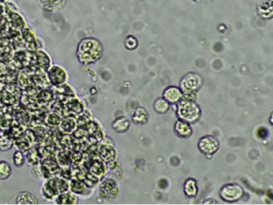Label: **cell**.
<instances>
[{
	"label": "cell",
	"instance_id": "cell-1",
	"mask_svg": "<svg viewBox=\"0 0 273 205\" xmlns=\"http://www.w3.org/2000/svg\"><path fill=\"white\" fill-rule=\"evenodd\" d=\"M103 45L96 37L83 38L78 44L76 56L79 63L83 65L96 64L103 56Z\"/></svg>",
	"mask_w": 273,
	"mask_h": 205
},
{
	"label": "cell",
	"instance_id": "cell-2",
	"mask_svg": "<svg viewBox=\"0 0 273 205\" xmlns=\"http://www.w3.org/2000/svg\"><path fill=\"white\" fill-rule=\"evenodd\" d=\"M69 190V182L63 176H54L43 180L40 194L45 202H54L60 193Z\"/></svg>",
	"mask_w": 273,
	"mask_h": 205
},
{
	"label": "cell",
	"instance_id": "cell-3",
	"mask_svg": "<svg viewBox=\"0 0 273 205\" xmlns=\"http://www.w3.org/2000/svg\"><path fill=\"white\" fill-rule=\"evenodd\" d=\"M176 104L178 119L190 124L196 123L200 120L202 110L200 106L197 104V102L182 98L181 101Z\"/></svg>",
	"mask_w": 273,
	"mask_h": 205
},
{
	"label": "cell",
	"instance_id": "cell-4",
	"mask_svg": "<svg viewBox=\"0 0 273 205\" xmlns=\"http://www.w3.org/2000/svg\"><path fill=\"white\" fill-rule=\"evenodd\" d=\"M203 85V78L200 75L190 72L185 75L180 82V88L183 93V98L196 101L198 89Z\"/></svg>",
	"mask_w": 273,
	"mask_h": 205
},
{
	"label": "cell",
	"instance_id": "cell-5",
	"mask_svg": "<svg viewBox=\"0 0 273 205\" xmlns=\"http://www.w3.org/2000/svg\"><path fill=\"white\" fill-rule=\"evenodd\" d=\"M119 182L115 180L104 177L98 187V194L102 199L107 202H112L118 199L120 194Z\"/></svg>",
	"mask_w": 273,
	"mask_h": 205
},
{
	"label": "cell",
	"instance_id": "cell-6",
	"mask_svg": "<svg viewBox=\"0 0 273 205\" xmlns=\"http://www.w3.org/2000/svg\"><path fill=\"white\" fill-rule=\"evenodd\" d=\"M97 154L100 159L105 164L118 159V150L116 149L114 141L109 137H104L100 142L97 149Z\"/></svg>",
	"mask_w": 273,
	"mask_h": 205
},
{
	"label": "cell",
	"instance_id": "cell-7",
	"mask_svg": "<svg viewBox=\"0 0 273 205\" xmlns=\"http://www.w3.org/2000/svg\"><path fill=\"white\" fill-rule=\"evenodd\" d=\"M219 194L224 202L236 203L244 198V190L237 183H227L221 186Z\"/></svg>",
	"mask_w": 273,
	"mask_h": 205
},
{
	"label": "cell",
	"instance_id": "cell-8",
	"mask_svg": "<svg viewBox=\"0 0 273 205\" xmlns=\"http://www.w3.org/2000/svg\"><path fill=\"white\" fill-rule=\"evenodd\" d=\"M198 150L206 156H212L220 149V141L213 135H205L198 140Z\"/></svg>",
	"mask_w": 273,
	"mask_h": 205
},
{
	"label": "cell",
	"instance_id": "cell-9",
	"mask_svg": "<svg viewBox=\"0 0 273 205\" xmlns=\"http://www.w3.org/2000/svg\"><path fill=\"white\" fill-rule=\"evenodd\" d=\"M47 77L53 86H60L67 82L69 75L62 65H52L47 70Z\"/></svg>",
	"mask_w": 273,
	"mask_h": 205
},
{
	"label": "cell",
	"instance_id": "cell-10",
	"mask_svg": "<svg viewBox=\"0 0 273 205\" xmlns=\"http://www.w3.org/2000/svg\"><path fill=\"white\" fill-rule=\"evenodd\" d=\"M94 188L89 187L86 185L83 180L74 177L69 181V190L74 192L79 198L85 197L84 199H88L92 196Z\"/></svg>",
	"mask_w": 273,
	"mask_h": 205
},
{
	"label": "cell",
	"instance_id": "cell-11",
	"mask_svg": "<svg viewBox=\"0 0 273 205\" xmlns=\"http://www.w3.org/2000/svg\"><path fill=\"white\" fill-rule=\"evenodd\" d=\"M106 170H107L106 164L104 161H102L99 157L97 159L95 158L89 161L88 172L93 176H96L98 179L102 180V178L105 177Z\"/></svg>",
	"mask_w": 273,
	"mask_h": 205
},
{
	"label": "cell",
	"instance_id": "cell-12",
	"mask_svg": "<svg viewBox=\"0 0 273 205\" xmlns=\"http://www.w3.org/2000/svg\"><path fill=\"white\" fill-rule=\"evenodd\" d=\"M163 98L169 104H176L183 98V93L180 87L168 86L163 92Z\"/></svg>",
	"mask_w": 273,
	"mask_h": 205
},
{
	"label": "cell",
	"instance_id": "cell-13",
	"mask_svg": "<svg viewBox=\"0 0 273 205\" xmlns=\"http://www.w3.org/2000/svg\"><path fill=\"white\" fill-rule=\"evenodd\" d=\"M106 174L105 177H109L119 182L124 176V168L118 160H113L106 164Z\"/></svg>",
	"mask_w": 273,
	"mask_h": 205
},
{
	"label": "cell",
	"instance_id": "cell-14",
	"mask_svg": "<svg viewBox=\"0 0 273 205\" xmlns=\"http://www.w3.org/2000/svg\"><path fill=\"white\" fill-rule=\"evenodd\" d=\"M174 130L177 137L181 138H189L192 135L193 130L191 124L178 119L174 125Z\"/></svg>",
	"mask_w": 273,
	"mask_h": 205
},
{
	"label": "cell",
	"instance_id": "cell-15",
	"mask_svg": "<svg viewBox=\"0 0 273 205\" xmlns=\"http://www.w3.org/2000/svg\"><path fill=\"white\" fill-rule=\"evenodd\" d=\"M79 197L71 190L60 193L54 200L55 205H77L79 203Z\"/></svg>",
	"mask_w": 273,
	"mask_h": 205
},
{
	"label": "cell",
	"instance_id": "cell-16",
	"mask_svg": "<svg viewBox=\"0 0 273 205\" xmlns=\"http://www.w3.org/2000/svg\"><path fill=\"white\" fill-rule=\"evenodd\" d=\"M131 126V121L124 115L116 118L112 121V128L117 133L122 134L127 132Z\"/></svg>",
	"mask_w": 273,
	"mask_h": 205
},
{
	"label": "cell",
	"instance_id": "cell-17",
	"mask_svg": "<svg viewBox=\"0 0 273 205\" xmlns=\"http://www.w3.org/2000/svg\"><path fill=\"white\" fill-rule=\"evenodd\" d=\"M15 203L16 205H39V199L32 192L23 191L17 193Z\"/></svg>",
	"mask_w": 273,
	"mask_h": 205
},
{
	"label": "cell",
	"instance_id": "cell-18",
	"mask_svg": "<svg viewBox=\"0 0 273 205\" xmlns=\"http://www.w3.org/2000/svg\"><path fill=\"white\" fill-rule=\"evenodd\" d=\"M149 121V113L146 108L137 107L132 114L131 122L135 125H144Z\"/></svg>",
	"mask_w": 273,
	"mask_h": 205
},
{
	"label": "cell",
	"instance_id": "cell-19",
	"mask_svg": "<svg viewBox=\"0 0 273 205\" xmlns=\"http://www.w3.org/2000/svg\"><path fill=\"white\" fill-rule=\"evenodd\" d=\"M183 192L188 199H194L198 194V183L193 178H188L183 185Z\"/></svg>",
	"mask_w": 273,
	"mask_h": 205
},
{
	"label": "cell",
	"instance_id": "cell-20",
	"mask_svg": "<svg viewBox=\"0 0 273 205\" xmlns=\"http://www.w3.org/2000/svg\"><path fill=\"white\" fill-rule=\"evenodd\" d=\"M259 17L263 19H271L273 17V0H264L257 7Z\"/></svg>",
	"mask_w": 273,
	"mask_h": 205
},
{
	"label": "cell",
	"instance_id": "cell-21",
	"mask_svg": "<svg viewBox=\"0 0 273 205\" xmlns=\"http://www.w3.org/2000/svg\"><path fill=\"white\" fill-rule=\"evenodd\" d=\"M59 127L60 129L64 131L65 133H73L78 127L77 119L72 117V116H66V118H63L62 122L60 124Z\"/></svg>",
	"mask_w": 273,
	"mask_h": 205
},
{
	"label": "cell",
	"instance_id": "cell-22",
	"mask_svg": "<svg viewBox=\"0 0 273 205\" xmlns=\"http://www.w3.org/2000/svg\"><path fill=\"white\" fill-rule=\"evenodd\" d=\"M37 61H38V65H40L41 69L45 70L46 72L47 70L53 65L52 59H51L50 55L43 49L38 50V52H37Z\"/></svg>",
	"mask_w": 273,
	"mask_h": 205
},
{
	"label": "cell",
	"instance_id": "cell-23",
	"mask_svg": "<svg viewBox=\"0 0 273 205\" xmlns=\"http://www.w3.org/2000/svg\"><path fill=\"white\" fill-rule=\"evenodd\" d=\"M14 147V141L10 134L0 130V152L10 151Z\"/></svg>",
	"mask_w": 273,
	"mask_h": 205
},
{
	"label": "cell",
	"instance_id": "cell-24",
	"mask_svg": "<svg viewBox=\"0 0 273 205\" xmlns=\"http://www.w3.org/2000/svg\"><path fill=\"white\" fill-rule=\"evenodd\" d=\"M153 109L154 111L158 114H165L169 111L170 109V104L165 100V98H158L155 100L153 104Z\"/></svg>",
	"mask_w": 273,
	"mask_h": 205
},
{
	"label": "cell",
	"instance_id": "cell-25",
	"mask_svg": "<svg viewBox=\"0 0 273 205\" xmlns=\"http://www.w3.org/2000/svg\"><path fill=\"white\" fill-rule=\"evenodd\" d=\"M12 175V168L5 160H0V181H6Z\"/></svg>",
	"mask_w": 273,
	"mask_h": 205
},
{
	"label": "cell",
	"instance_id": "cell-26",
	"mask_svg": "<svg viewBox=\"0 0 273 205\" xmlns=\"http://www.w3.org/2000/svg\"><path fill=\"white\" fill-rule=\"evenodd\" d=\"M12 161H13L14 166L17 168H21L22 166H25L26 156H25L23 152L21 151V150H16L14 152L13 156H12Z\"/></svg>",
	"mask_w": 273,
	"mask_h": 205
},
{
	"label": "cell",
	"instance_id": "cell-27",
	"mask_svg": "<svg viewBox=\"0 0 273 205\" xmlns=\"http://www.w3.org/2000/svg\"><path fill=\"white\" fill-rule=\"evenodd\" d=\"M25 156H26V163H27L29 166H34V165L40 163V156L37 153L35 149H31L29 151H27Z\"/></svg>",
	"mask_w": 273,
	"mask_h": 205
},
{
	"label": "cell",
	"instance_id": "cell-28",
	"mask_svg": "<svg viewBox=\"0 0 273 205\" xmlns=\"http://www.w3.org/2000/svg\"><path fill=\"white\" fill-rule=\"evenodd\" d=\"M43 8L48 10H56L63 6L66 0H43Z\"/></svg>",
	"mask_w": 273,
	"mask_h": 205
},
{
	"label": "cell",
	"instance_id": "cell-29",
	"mask_svg": "<svg viewBox=\"0 0 273 205\" xmlns=\"http://www.w3.org/2000/svg\"><path fill=\"white\" fill-rule=\"evenodd\" d=\"M124 45H125V49H128L129 51H133L138 48V39L133 35H128L125 37Z\"/></svg>",
	"mask_w": 273,
	"mask_h": 205
},
{
	"label": "cell",
	"instance_id": "cell-30",
	"mask_svg": "<svg viewBox=\"0 0 273 205\" xmlns=\"http://www.w3.org/2000/svg\"><path fill=\"white\" fill-rule=\"evenodd\" d=\"M62 118L60 116L59 114L56 113H50L48 114L46 118H45V122H46L50 127H59L60 124L62 122Z\"/></svg>",
	"mask_w": 273,
	"mask_h": 205
},
{
	"label": "cell",
	"instance_id": "cell-31",
	"mask_svg": "<svg viewBox=\"0 0 273 205\" xmlns=\"http://www.w3.org/2000/svg\"><path fill=\"white\" fill-rule=\"evenodd\" d=\"M31 174L36 179L43 180V172H42L40 163L31 166Z\"/></svg>",
	"mask_w": 273,
	"mask_h": 205
},
{
	"label": "cell",
	"instance_id": "cell-32",
	"mask_svg": "<svg viewBox=\"0 0 273 205\" xmlns=\"http://www.w3.org/2000/svg\"><path fill=\"white\" fill-rule=\"evenodd\" d=\"M23 37L24 39L26 40L27 42L32 43V42H36V37L31 29L24 30Z\"/></svg>",
	"mask_w": 273,
	"mask_h": 205
},
{
	"label": "cell",
	"instance_id": "cell-33",
	"mask_svg": "<svg viewBox=\"0 0 273 205\" xmlns=\"http://www.w3.org/2000/svg\"><path fill=\"white\" fill-rule=\"evenodd\" d=\"M203 204L204 205H217V201H215L214 199H208L206 200H204Z\"/></svg>",
	"mask_w": 273,
	"mask_h": 205
}]
</instances>
